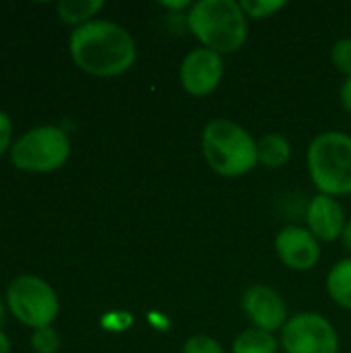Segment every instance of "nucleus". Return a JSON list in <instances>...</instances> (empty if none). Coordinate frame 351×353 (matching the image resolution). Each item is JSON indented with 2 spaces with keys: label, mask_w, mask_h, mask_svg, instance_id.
Returning a JSON list of instances; mask_svg holds the SVG:
<instances>
[{
  "label": "nucleus",
  "mask_w": 351,
  "mask_h": 353,
  "mask_svg": "<svg viewBox=\"0 0 351 353\" xmlns=\"http://www.w3.org/2000/svg\"><path fill=\"white\" fill-rule=\"evenodd\" d=\"M70 157L68 134L54 124H43L21 134L10 147V161L29 174H50L60 170Z\"/></svg>",
  "instance_id": "39448f33"
},
{
  "label": "nucleus",
  "mask_w": 351,
  "mask_h": 353,
  "mask_svg": "<svg viewBox=\"0 0 351 353\" xmlns=\"http://www.w3.org/2000/svg\"><path fill=\"white\" fill-rule=\"evenodd\" d=\"M327 292L339 306L351 310V259L337 263L327 277Z\"/></svg>",
  "instance_id": "4468645a"
},
{
  "label": "nucleus",
  "mask_w": 351,
  "mask_h": 353,
  "mask_svg": "<svg viewBox=\"0 0 351 353\" xmlns=\"http://www.w3.org/2000/svg\"><path fill=\"white\" fill-rule=\"evenodd\" d=\"M234 353H277V339L273 333L252 327L236 337Z\"/></svg>",
  "instance_id": "2eb2a0df"
},
{
  "label": "nucleus",
  "mask_w": 351,
  "mask_h": 353,
  "mask_svg": "<svg viewBox=\"0 0 351 353\" xmlns=\"http://www.w3.org/2000/svg\"><path fill=\"white\" fill-rule=\"evenodd\" d=\"M10 147H12V120L4 110H0V157Z\"/></svg>",
  "instance_id": "aec40b11"
},
{
  "label": "nucleus",
  "mask_w": 351,
  "mask_h": 353,
  "mask_svg": "<svg viewBox=\"0 0 351 353\" xmlns=\"http://www.w3.org/2000/svg\"><path fill=\"white\" fill-rule=\"evenodd\" d=\"M166 8H186L188 6V2L186 0H182V2H161Z\"/></svg>",
  "instance_id": "393cba45"
},
{
  "label": "nucleus",
  "mask_w": 351,
  "mask_h": 353,
  "mask_svg": "<svg viewBox=\"0 0 351 353\" xmlns=\"http://www.w3.org/2000/svg\"><path fill=\"white\" fill-rule=\"evenodd\" d=\"M0 353H10V339L4 331H0Z\"/></svg>",
  "instance_id": "5701e85b"
},
{
  "label": "nucleus",
  "mask_w": 351,
  "mask_h": 353,
  "mask_svg": "<svg viewBox=\"0 0 351 353\" xmlns=\"http://www.w3.org/2000/svg\"><path fill=\"white\" fill-rule=\"evenodd\" d=\"M31 347L35 353H56L60 350V335L54 327L35 329L31 335Z\"/></svg>",
  "instance_id": "dca6fc26"
},
{
  "label": "nucleus",
  "mask_w": 351,
  "mask_h": 353,
  "mask_svg": "<svg viewBox=\"0 0 351 353\" xmlns=\"http://www.w3.org/2000/svg\"><path fill=\"white\" fill-rule=\"evenodd\" d=\"M223 77V60L217 52L207 48L192 50L180 66V83L190 95L203 97L217 89Z\"/></svg>",
  "instance_id": "6e6552de"
},
{
  "label": "nucleus",
  "mask_w": 351,
  "mask_h": 353,
  "mask_svg": "<svg viewBox=\"0 0 351 353\" xmlns=\"http://www.w3.org/2000/svg\"><path fill=\"white\" fill-rule=\"evenodd\" d=\"M288 353H339V337L335 327L321 314L304 312L290 319L281 333Z\"/></svg>",
  "instance_id": "0eeeda50"
},
{
  "label": "nucleus",
  "mask_w": 351,
  "mask_h": 353,
  "mask_svg": "<svg viewBox=\"0 0 351 353\" xmlns=\"http://www.w3.org/2000/svg\"><path fill=\"white\" fill-rule=\"evenodd\" d=\"M103 325L112 331H122L124 327L130 325V316L126 312H112L103 319Z\"/></svg>",
  "instance_id": "412c9836"
},
{
  "label": "nucleus",
  "mask_w": 351,
  "mask_h": 353,
  "mask_svg": "<svg viewBox=\"0 0 351 353\" xmlns=\"http://www.w3.org/2000/svg\"><path fill=\"white\" fill-rule=\"evenodd\" d=\"M341 103H343V108L351 114V77H348V81L341 87Z\"/></svg>",
  "instance_id": "4be33fe9"
},
{
  "label": "nucleus",
  "mask_w": 351,
  "mask_h": 353,
  "mask_svg": "<svg viewBox=\"0 0 351 353\" xmlns=\"http://www.w3.org/2000/svg\"><path fill=\"white\" fill-rule=\"evenodd\" d=\"M308 172L314 186L327 196L351 192V137L323 132L308 147Z\"/></svg>",
  "instance_id": "20e7f679"
},
{
  "label": "nucleus",
  "mask_w": 351,
  "mask_h": 353,
  "mask_svg": "<svg viewBox=\"0 0 351 353\" xmlns=\"http://www.w3.org/2000/svg\"><path fill=\"white\" fill-rule=\"evenodd\" d=\"M4 304L19 323L31 327L33 331L52 327L60 310L56 290L37 275L14 277L6 288Z\"/></svg>",
  "instance_id": "423d86ee"
},
{
  "label": "nucleus",
  "mask_w": 351,
  "mask_h": 353,
  "mask_svg": "<svg viewBox=\"0 0 351 353\" xmlns=\"http://www.w3.org/2000/svg\"><path fill=\"white\" fill-rule=\"evenodd\" d=\"M341 238H343V246H345V248L351 252V221L345 225V230H343Z\"/></svg>",
  "instance_id": "b1692460"
},
{
  "label": "nucleus",
  "mask_w": 351,
  "mask_h": 353,
  "mask_svg": "<svg viewBox=\"0 0 351 353\" xmlns=\"http://www.w3.org/2000/svg\"><path fill=\"white\" fill-rule=\"evenodd\" d=\"M182 353H223V350L215 339H211L207 335H197L186 341Z\"/></svg>",
  "instance_id": "6ab92c4d"
},
{
  "label": "nucleus",
  "mask_w": 351,
  "mask_h": 353,
  "mask_svg": "<svg viewBox=\"0 0 351 353\" xmlns=\"http://www.w3.org/2000/svg\"><path fill=\"white\" fill-rule=\"evenodd\" d=\"M203 155L213 172L236 178L252 172L259 163V149L252 134L232 120H213L203 130Z\"/></svg>",
  "instance_id": "7ed1b4c3"
},
{
  "label": "nucleus",
  "mask_w": 351,
  "mask_h": 353,
  "mask_svg": "<svg viewBox=\"0 0 351 353\" xmlns=\"http://www.w3.org/2000/svg\"><path fill=\"white\" fill-rule=\"evenodd\" d=\"M257 149H259V161L271 170L275 168H283L290 157H292V147L290 141L277 132L265 134L261 141H257Z\"/></svg>",
  "instance_id": "ddd939ff"
},
{
  "label": "nucleus",
  "mask_w": 351,
  "mask_h": 353,
  "mask_svg": "<svg viewBox=\"0 0 351 353\" xmlns=\"http://www.w3.org/2000/svg\"><path fill=\"white\" fill-rule=\"evenodd\" d=\"M242 10L246 17H252V19H265V17H271L275 14L277 10H281L285 6V2H273V0H244L240 2Z\"/></svg>",
  "instance_id": "f3484780"
},
{
  "label": "nucleus",
  "mask_w": 351,
  "mask_h": 353,
  "mask_svg": "<svg viewBox=\"0 0 351 353\" xmlns=\"http://www.w3.org/2000/svg\"><path fill=\"white\" fill-rule=\"evenodd\" d=\"M188 29L207 48L221 54L238 52L248 37V17L240 2L201 0L188 12Z\"/></svg>",
  "instance_id": "f03ea898"
},
{
  "label": "nucleus",
  "mask_w": 351,
  "mask_h": 353,
  "mask_svg": "<svg viewBox=\"0 0 351 353\" xmlns=\"http://www.w3.org/2000/svg\"><path fill=\"white\" fill-rule=\"evenodd\" d=\"M306 219L314 238L325 240V242L337 240L348 225L341 205L333 196H327V194H319L310 201Z\"/></svg>",
  "instance_id": "9b49d317"
},
{
  "label": "nucleus",
  "mask_w": 351,
  "mask_h": 353,
  "mask_svg": "<svg viewBox=\"0 0 351 353\" xmlns=\"http://www.w3.org/2000/svg\"><path fill=\"white\" fill-rule=\"evenodd\" d=\"M244 312L261 331L273 333L288 323V306L281 294L269 285H252L244 294Z\"/></svg>",
  "instance_id": "1a4fd4ad"
},
{
  "label": "nucleus",
  "mask_w": 351,
  "mask_h": 353,
  "mask_svg": "<svg viewBox=\"0 0 351 353\" xmlns=\"http://www.w3.org/2000/svg\"><path fill=\"white\" fill-rule=\"evenodd\" d=\"M101 8H103L101 0H62L56 4V12L60 21H64L66 25H72L74 29L95 21L93 17Z\"/></svg>",
  "instance_id": "f8f14e48"
},
{
  "label": "nucleus",
  "mask_w": 351,
  "mask_h": 353,
  "mask_svg": "<svg viewBox=\"0 0 351 353\" xmlns=\"http://www.w3.org/2000/svg\"><path fill=\"white\" fill-rule=\"evenodd\" d=\"M331 60L337 66V70L345 72L348 77H351V39H339L333 50H331Z\"/></svg>",
  "instance_id": "a211bd4d"
},
{
  "label": "nucleus",
  "mask_w": 351,
  "mask_h": 353,
  "mask_svg": "<svg viewBox=\"0 0 351 353\" xmlns=\"http://www.w3.org/2000/svg\"><path fill=\"white\" fill-rule=\"evenodd\" d=\"M72 62L93 77H118L137 60L132 35L118 23L95 19L77 27L68 39Z\"/></svg>",
  "instance_id": "f257e3e1"
},
{
  "label": "nucleus",
  "mask_w": 351,
  "mask_h": 353,
  "mask_svg": "<svg viewBox=\"0 0 351 353\" xmlns=\"http://www.w3.org/2000/svg\"><path fill=\"white\" fill-rule=\"evenodd\" d=\"M4 312H6V304L0 300V325H2V321H4Z\"/></svg>",
  "instance_id": "a878e982"
},
{
  "label": "nucleus",
  "mask_w": 351,
  "mask_h": 353,
  "mask_svg": "<svg viewBox=\"0 0 351 353\" xmlns=\"http://www.w3.org/2000/svg\"><path fill=\"white\" fill-rule=\"evenodd\" d=\"M275 250L281 263L294 271H310L321 259V246L312 232L290 225L275 238Z\"/></svg>",
  "instance_id": "9d476101"
}]
</instances>
